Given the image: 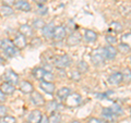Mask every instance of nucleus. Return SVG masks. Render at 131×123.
Wrapping results in <instances>:
<instances>
[{"mask_svg":"<svg viewBox=\"0 0 131 123\" xmlns=\"http://www.w3.org/2000/svg\"><path fill=\"white\" fill-rule=\"evenodd\" d=\"M1 91L3 92V94L5 95H12L14 92H15V87H14V85H12V84H9V83H2L1 84Z\"/></svg>","mask_w":131,"mask_h":123,"instance_id":"17","label":"nucleus"},{"mask_svg":"<svg viewBox=\"0 0 131 123\" xmlns=\"http://www.w3.org/2000/svg\"><path fill=\"white\" fill-rule=\"evenodd\" d=\"M103 51H104V56H105V59L106 60H114L115 58L117 57V48L114 47L113 45H108L103 48Z\"/></svg>","mask_w":131,"mask_h":123,"instance_id":"8","label":"nucleus"},{"mask_svg":"<svg viewBox=\"0 0 131 123\" xmlns=\"http://www.w3.org/2000/svg\"><path fill=\"white\" fill-rule=\"evenodd\" d=\"M122 81H124V77H122V73L120 72H115L113 74H110L107 80L110 85H119Z\"/></svg>","mask_w":131,"mask_h":123,"instance_id":"11","label":"nucleus"},{"mask_svg":"<svg viewBox=\"0 0 131 123\" xmlns=\"http://www.w3.org/2000/svg\"><path fill=\"white\" fill-rule=\"evenodd\" d=\"M70 93H71V89L69 87H66L64 86V87H61V88H59L58 91H57V97H58L59 99L64 100Z\"/></svg>","mask_w":131,"mask_h":123,"instance_id":"21","label":"nucleus"},{"mask_svg":"<svg viewBox=\"0 0 131 123\" xmlns=\"http://www.w3.org/2000/svg\"><path fill=\"white\" fill-rule=\"evenodd\" d=\"M59 108H60V104L57 100H51L47 104V112H49V113L58 111Z\"/></svg>","mask_w":131,"mask_h":123,"instance_id":"22","label":"nucleus"},{"mask_svg":"<svg viewBox=\"0 0 131 123\" xmlns=\"http://www.w3.org/2000/svg\"><path fill=\"white\" fill-rule=\"evenodd\" d=\"M35 2H37L38 5H43V3H45V2H47L48 0H34Z\"/></svg>","mask_w":131,"mask_h":123,"instance_id":"44","label":"nucleus"},{"mask_svg":"<svg viewBox=\"0 0 131 123\" xmlns=\"http://www.w3.org/2000/svg\"><path fill=\"white\" fill-rule=\"evenodd\" d=\"M72 60L68 55H62V56H57L54 59V63L57 68L59 69H66L71 65Z\"/></svg>","mask_w":131,"mask_h":123,"instance_id":"2","label":"nucleus"},{"mask_svg":"<svg viewBox=\"0 0 131 123\" xmlns=\"http://www.w3.org/2000/svg\"><path fill=\"white\" fill-rule=\"evenodd\" d=\"M108 31L115 32V33H121V32H122V26H121V24H120L119 22H116V21H115V22L110 23Z\"/></svg>","mask_w":131,"mask_h":123,"instance_id":"24","label":"nucleus"},{"mask_svg":"<svg viewBox=\"0 0 131 123\" xmlns=\"http://www.w3.org/2000/svg\"><path fill=\"white\" fill-rule=\"evenodd\" d=\"M39 86L45 93L49 94V95H52V94L55 93L56 86H55V84L52 83V82H45V81H43Z\"/></svg>","mask_w":131,"mask_h":123,"instance_id":"13","label":"nucleus"},{"mask_svg":"<svg viewBox=\"0 0 131 123\" xmlns=\"http://www.w3.org/2000/svg\"><path fill=\"white\" fill-rule=\"evenodd\" d=\"M20 91L24 94H31L34 92V86H33L32 83L27 81H22L20 83Z\"/></svg>","mask_w":131,"mask_h":123,"instance_id":"15","label":"nucleus"},{"mask_svg":"<svg viewBox=\"0 0 131 123\" xmlns=\"http://www.w3.org/2000/svg\"><path fill=\"white\" fill-rule=\"evenodd\" d=\"M122 77H124V80H128L130 81V69H126L124 74H122Z\"/></svg>","mask_w":131,"mask_h":123,"instance_id":"39","label":"nucleus"},{"mask_svg":"<svg viewBox=\"0 0 131 123\" xmlns=\"http://www.w3.org/2000/svg\"><path fill=\"white\" fill-rule=\"evenodd\" d=\"M13 42V45L18 48V49H24L26 47L27 45V42H26V37L24 35H22L21 33H18V34L15 35L14 39L12 40Z\"/></svg>","mask_w":131,"mask_h":123,"instance_id":"9","label":"nucleus"},{"mask_svg":"<svg viewBox=\"0 0 131 123\" xmlns=\"http://www.w3.org/2000/svg\"><path fill=\"white\" fill-rule=\"evenodd\" d=\"M0 123H16V119L14 117H10V116H5L1 118Z\"/></svg>","mask_w":131,"mask_h":123,"instance_id":"31","label":"nucleus"},{"mask_svg":"<svg viewBox=\"0 0 131 123\" xmlns=\"http://www.w3.org/2000/svg\"><path fill=\"white\" fill-rule=\"evenodd\" d=\"M6 95L5 94H3V92L1 91V89H0V104H2V102H5L6 101Z\"/></svg>","mask_w":131,"mask_h":123,"instance_id":"42","label":"nucleus"},{"mask_svg":"<svg viewBox=\"0 0 131 123\" xmlns=\"http://www.w3.org/2000/svg\"><path fill=\"white\" fill-rule=\"evenodd\" d=\"M32 46L33 47H38V46H40V45H42V40H40L38 37H36V38H34L32 40Z\"/></svg>","mask_w":131,"mask_h":123,"instance_id":"38","label":"nucleus"},{"mask_svg":"<svg viewBox=\"0 0 131 123\" xmlns=\"http://www.w3.org/2000/svg\"><path fill=\"white\" fill-rule=\"evenodd\" d=\"M19 31H20L19 33H21V34L24 35L25 37L33 35V27L31 25H27V24H23V25H21L19 28Z\"/></svg>","mask_w":131,"mask_h":123,"instance_id":"20","label":"nucleus"},{"mask_svg":"<svg viewBox=\"0 0 131 123\" xmlns=\"http://www.w3.org/2000/svg\"><path fill=\"white\" fill-rule=\"evenodd\" d=\"M2 80L6 82V83H9L12 85H16L19 83V75L11 69H8L7 71L3 73L2 75Z\"/></svg>","mask_w":131,"mask_h":123,"instance_id":"4","label":"nucleus"},{"mask_svg":"<svg viewBox=\"0 0 131 123\" xmlns=\"http://www.w3.org/2000/svg\"><path fill=\"white\" fill-rule=\"evenodd\" d=\"M13 9H12L11 7L9 6H1L0 7V15H2V16H9L11 14H13Z\"/></svg>","mask_w":131,"mask_h":123,"instance_id":"23","label":"nucleus"},{"mask_svg":"<svg viewBox=\"0 0 131 123\" xmlns=\"http://www.w3.org/2000/svg\"><path fill=\"white\" fill-rule=\"evenodd\" d=\"M82 101V97L79 95V94H69L67 96V98L64 99V104L68 107H77L79 106Z\"/></svg>","mask_w":131,"mask_h":123,"instance_id":"5","label":"nucleus"},{"mask_svg":"<svg viewBox=\"0 0 131 123\" xmlns=\"http://www.w3.org/2000/svg\"><path fill=\"white\" fill-rule=\"evenodd\" d=\"M71 123H82V122H80V121H72Z\"/></svg>","mask_w":131,"mask_h":123,"instance_id":"46","label":"nucleus"},{"mask_svg":"<svg viewBox=\"0 0 131 123\" xmlns=\"http://www.w3.org/2000/svg\"><path fill=\"white\" fill-rule=\"evenodd\" d=\"M106 42H107L109 45H113V46H114V45L115 44H117V37H116V36H114V35H106Z\"/></svg>","mask_w":131,"mask_h":123,"instance_id":"34","label":"nucleus"},{"mask_svg":"<svg viewBox=\"0 0 131 123\" xmlns=\"http://www.w3.org/2000/svg\"><path fill=\"white\" fill-rule=\"evenodd\" d=\"M38 123H49L48 122V118L46 116H42V119H40V121Z\"/></svg>","mask_w":131,"mask_h":123,"instance_id":"43","label":"nucleus"},{"mask_svg":"<svg viewBox=\"0 0 131 123\" xmlns=\"http://www.w3.org/2000/svg\"><path fill=\"white\" fill-rule=\"evenodd\" d=\"M130 42H131V36H130V33H126V34H124V35L121 36V43L130 45Z\"/></svg>","mask_w":131,"mask_h":123,"instance_id":"35","label":"nucleus"},{"mask_svg":"<svg viewBox=\"0 0 131 123\" xmlns=\"http://www.w3.org/2000/svg\"><path fill=\"white\" fill-rule=\"evenodd\" d=\"M109 109L112 110L114 113H116L117 116H118V114H122V113H124V110H122V108L120 107L119 105H117V104H114Z\"/></svg>","mask_w":131,"mask_h":123,"instance_id":"30","label":"nucleus"},{"mask_svg":"<svg viewBox=\"0 0 131 123\" xmlns=\"http://www.w3.org/2000/svg\"><path fill=\"white\" fill-rule=\"evenodd\" d=\"M66 35H67V30L63 26H55L51 38H54L56 42H60L66 38Z\"/></svg>","mask_w":131,"mask_h":123,"instance_id":"6","label":"nucleus"},{"mask_svg":"<svg viewBox=\"0 0 131 123\" xmlns=\"http://www.w3.org/2000/svg\"><path fill=\"white\" fill-rule=\"evenodd\" d=\"M43 113L39 111V110H33V111L28 114L27 118V122L28 123H38L42 119Z\"/></svg>","mask_w":131,"mask_h":123,"instance_id":"14","label":"nucleus"},{"mask_svg":"<svg viewBox=\"0 0 131 123\" xmlns=\"http://www.w3.org/2000/svg\"><path fill=\"white\" fill-rule=\"evenodd\" d=\"M84 39L88 43H94L97 39V34L92 30H86L84 32Z\"/></svg>","mask_w":131,"mask_h":123,"instance_id":"19","label":"nucleus"},{"mask_svg":"<svg viewBox=\"0 0 131 123\" xmlns=\"http://www.w3.org/2000/svg\"><path fill=\"white\" fill-rule=\"evenodd\" d=\"M81 42V36L79 33H72L69 35V37L67 39V44L69 46H75V45L80 44Z\"/></svg>","mask_w":131,"mask_h":123,"instance_id":"16","label":"nucleus"},{"mask_svg":"<svg viewBox=\"0 0 131 123\" xmlns=\"http://www.w3.org/2000/svg\"><path fill=\"white\" fill-rule=\"evenodd\" d=\"M54 80H55V75L52 74L50 71H45L42 81H45V82H52Z\"/></svg>","mask_w":131,"mask_h":123,"instance_id":"29","label":"nucleus"},{"mask_svg":"<svg viewBox=\"0 0 131 123\" xmlns=\"http://www.w3.org/2000/svg\"><path fill=\"white\" fill-rule=\"evenodd\" d=\"M44 73H45V69H43V68H35L33 70V75L38 81H42Z\"/></svg>","mask_w":131,"mask_h":123,"instance_id":"26","label":"nucleus"},{"mask_svg":"<svg viewBox=\"0 0 131 123\" xmlns=\"http://www.w3.org/2000/svg\"><path fill=\"white\" fill-rule=\"evenodd\" d=\"M102 118L106 122H110V123H114L118 120V116L116 113H114L109 108H104L102 110Z\"/></svg>","mask_w":131,"mask_h":123,"instance_id":"7","label":"nucleus"},{"mask_svg":"<svg viewBox=\"0 0 131 123\" xmlns=\"http://www.w3.org/2000/svg\"><path fill=\"white\" fill-rule=\"evenodd\" d=\"M117 51H119V52H121V54H124V55L129 54V52H130V45H128V44H124V43L119 44V45H118Z\"/></svg>","mask_w":131,"mask_h":123,"instance_id":"27","label":"nucleus"},{"mask_svg":"<svg viewBox=\"0 0 131 123\" xmlns=\"http://www.w3.org/2000/svg\"><path fill=\"white\" fill-rule=\"evenodd\" d=\"M40 6V5H39ZM47 11H48V9L46 7H42L40 6V8H39V10H38V13L39 14H45V13H47Z\"/></svg>","mask_w":131,"mask_h":123,"instance_id":"41","label":"nucleus"},{"mask_svg":"<svg viewBox=\"0 0 131 123\" xmlns=\"http://www.w3.org/2000/svg\"><path fill=\"white\" fill-rule=\"evenodd\" d=\"M91 60L93 64L95 65H101L105 62V56H104V51H103V48H97L95 49L92 55H91Z\"/></svg>","mask_w":131,"mask_h":123,"instance_id":"3","label":"nucleus"},{"mask_svg":"<svg viewBox=\"0 0 131 123\" xmlns=\"http://www.w3.org/2000/svg\"><path fill=\"white\" fill-rule=\"evenodd\" d=\"M1 49L5 52V55L7 57H9V58L15 57L19 54V49L13 45V42L11 39H8V38L3 39L1 42Z\"/></svg>","mask_w":131,"mask_h":123,"instance_id":"1","label":"nucleus"},{"mask_svg":"<svg viewBox=\"0 0 131 123\" xmlns=\"http://www.w3.org/2000/svg\"><path fill=\"white\" fill-rule=\"evenodd\" d=\"M81 74H82V73H80L78 70L71 71V73H70V79L73 80V81H80L81 80Z\"/></svg>","mask_w":131,"mask_h":123,"instance_id":"32","label":"nucleus"},{"mask_svg":"<svg viewBox=\"0 0 131 123\" xmlns=\"http://www.w3.org/2000/svg\"><path fill=\"white\" fill-rule=\"evenodd\" d=\"M14 8L19 11H23V12H28L32 10V6L28 3L26 0H15L14 2Z\"/></svg>","mask_w":131,"mask_h":123,"instance_id":"10","label":"nucleus"},{"mask_svg":"<svg viewBox=\"0 0 131 123\" xmlns=\"http://www.w3.org/2000/svg\"><path fill=\"white\" fill-rule=\"evenodd\" d=\"M31 101L35 106H44L45 105V98L43 95H40L38 92H33L31 96Z\"/></svg>","mask_w":131,"mask_h":123,"instance_id":"12","label":"nucleus"},{"mask_svg":"<svg viewBox=\"0 0 131 123\" xmlns=\"http://www.w3.org/2000/svg\"><path fill=\"white\" fill-rule=\"evenodd\" d=\"M3 62H5V59H3L2 57H1V55H0V64H2Z\"/></svg>","mask_w":131,"mask_h":123,"instance_id":"45","label":"nucleus"},{"mask_svg":"<svg viewBox=\"0 0 131 123\" xmlns=\"http://www.w3.org/2000/svg\"><path fill=\"white\" fill-rule=\"evenodd\" d=\"M45 25V22L43 19H36L34 22H33V27L35 28H43V26Z\"/></svg>","mask_w":131,"mask_h":123,"instance_id":"33","label":"nucleus"},{"mask_svg":"<svg viewBox=\"0 0 131 123\" xmlns=\"http://www.w3.org/2000/svg\"><path fill=\"white\" fill-rule=\"evenodd\" d=\"M7 111H8V109H7L6 106L0 105V118L7 116Z\"/></svg>","mask_w":131,"mask_h":123,"instance_id":"36","label":"nucleus"},{"mask_svg":"<svg viewBox=\"0 0 131 123\" xmlns=\"http://www.w3.org/2000/svg\"><path fill=\"white\" fill-rule=\"evenodd\" d=\"M60 121H61V116L60 113H58V111L52 112L48 118L49 123H60Z\"/></svg>","mask_w":131,"mask_h":123,"instance_id":"25","label":"nucleus"},{"mask_svg":"<svg viewBox=\"0 0 131 123\" xmlns=\"http://www.w3.org/2000/svg\"><path fill=\"white\" fill-rule=\"evenodd\" d=\"M14 2H15V0H2V3H3V5H5V6H9V7L13 6Z\"/></svg>","mask_w":131,"mask_h":123,"instance_id":"40","label":"nucleus"},{"mask_svg":"<svg viewBox=\"0 0 131 123\" xmlns=\"http://www.w3.org/2000/svg\"><path fill=\"white\" fill-rule=\"evenodd\" d=\"M88 123H106L104 120H101V119L97 118H90L88 120Z\"/></svg>","mask_w":131,"mask_h":123,"instance_id":"37","label":"nucleus"},{"mask_svg":"<svg viewBox=\"0 0 131 123\" xmlns=\"http://www.w3.org/2000/svg\"><path fill=\"white\" fill-rule=\"evenodd\" d=\"M54 23H49V24H45L43 26V35L45 36L46 38H51L52 36V32H54Z\"/></svg>","mask_w":131,"mask_h":123,"instance_id":"18","label":"nucleus"},{"mask_svg":"<svg viewBox=\"0 0 131 123\" xmlns=\"http://www.w3.org/2000/svg\"><path fill=\"white\" fill-rule=\"evenodd\" d=\"M77 70L79 71L80 73H85V72H88L89 71V64L85 62V61H80L79 63H78V68Z\"/></svg>","mask_w":131,"mask_h":123,"instance_id":"28","label":"nucleus"}]
</instances>
